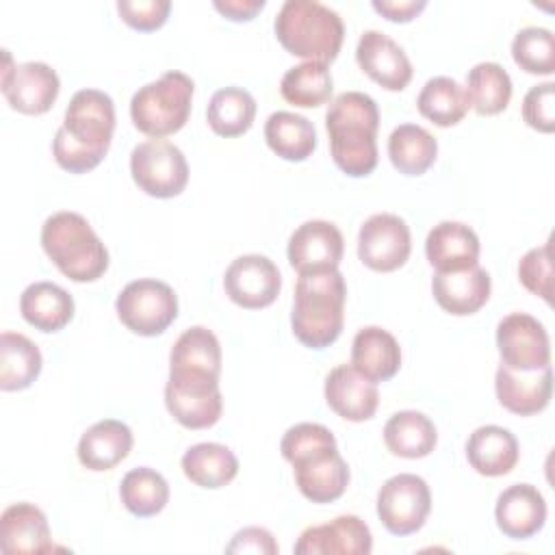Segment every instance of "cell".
Returning a JSON list of instances; mask_svg holds the SVG:
<instances>
[{"instance_id": "obj_1", "label": "cell", "mask_w": 555, "mask_h": 555, "mask_svg": "<svg viewBox=\"0 0 555 555\" xmlns=\"http://www.w3.org/2000/svg\"><path fill=\"white\" fill-rule=\"evenodd\" d=\"M113 130L115 104L111 95L100 89L76 91L52 141L56 165L69 173L95 169L111 147Z\"/></svg>"}, {"instance_id": "obj_2", "label": "cell", "mask_w": 555, "mask_h": 555, "mask_svg": "<svg viewBox=\"0 0 555 555\" xmlns=\"http://www.w3.org/2000/svg\"><path fill=\"white\" fill-rule=\"evenodd\" d=\"M280 451L295 468L299 492L312 503L340 499L349 483V466L336 449L334 434L321 423H297L286 429Z\"/></svg>"}, {"instance_id": "obj_3", "label": "cell", "mask_w": 555, "mask_h": 555, "mask_svg": "<svg viewBox=\"0 0 555 555\" xmlns=\"http://www.w3.org/2000/svg\"><path fill=\"white\" fill-rule=\"evenodd\" d=\"M330 150L336 167L351 176L364 178L377 167V128L379 108L362 91L336 95L325 113Z\"/></svg>"}, {"instance_id": "obj_4", "label": "cell", "mask_w": 555, "mask_h": 555, "mask_svg": "<svg viewBox=\"0 0 555 555\" xmlns=\"http://www.w3.org/2000/svg\"><path fill=\"white\" fill-rule=\"evenodd\" d=\"M347 286L338 269L299 273L291 325L295 338L310 349L330 347L343 332Z\"/></svg>"}, {"instance_id": "obj_5", "label": "cell", "mask_w": 555, "mask_h": 555, "mask_svg": "<svg viewBox=\"0 0 555 555\" xmlns=\"http://www.w3.org/2000/svg\"><path fill=\"white\" fill-rule=\"evenodd\" d=\"M273 30L286 52L323 65L338 56L345 39L340 15L317 0H286L275 15Z\"/></svg>"}, {"instance_id": "obj_6", "label": "cell", "mask_w": 555, "mask_h": 555, "mask_svg": "<svg viewBox=\"0 0 555 555\" xmlns=\"http://www.w3.org/2000/svg\"><path fill=\"white\" fill-rule=\"evenodd\" d=\"M41 247L74 282H95L108 269V251L89 221L72 210L50 215L41 225Z\"/></svg>"}, {"instance_id": "obj_7", "label": "cell", "mask_w": 555, "mask_h": 555, "mask_svg": "<svg viewBox=\"0 0 555 555\" xmlns=\"http://www.w3.org/2000/svg\"><path fill=\"white\" fill-rule=\"evenodd\" d=\"M193 89V80L173 69L143 85L130 100V119L134 128L152 139H163L182 130L191 115Z\"/></svg>"}, {"instance_id": "obj_8", "label": "cell", "mask_w": 555, "mask_h": 555, "mask_svg": "<svg viewBox=\"0 0 555 555\" xmlns=\"http://www.w3.org/2000/svg\"><path fill=\"white\" fill-rule=\"evenodd\" d=\"M119 321L139 336L163 334L178 317V297L160 280L143 278L126 284L115 299Z\"/></svg>"}, {"instance_id": "obj_9", "label": "cell", "mask_w": 555, "mask_h": 555, "mask_svg": "<svg viewBox=\"0 0 555 555\" xmlns=\"http://www.w3.org/2000/svg\"><path fill=\"white\" fill-rule=\"evenodd\" d=\"M165 405L186 429H208L223 412L219 377L206 373L169 371L165 384Z\"/></svg>"}, {"instance_id": "obj_10", "label": "cell", "mask_w": 555, "mask_h": 555, "mask_svg": "<svg viewBox=\"0 0 555 555\" xmlns=\"http://www.w3.org/2000/svg\"><path fill=\"white\" fill-rule=\"evenodd\" d=\"M130 173L145 195L158 199L180 195L189 182V165L182 150L163 139L134 145L130 154Z\"/></svg>"}, {"instance_id": "obj_11", "label": "cell", "mask_w": 555, "mask_h": 555, "mask_svg": "<svg viewBox=\"0 0 555 555\" xmlns=\"http://www.w3.org/2000/svg\"><path fill=\"white\" fill-rule=\"evenodd\" d=\"M431 509V492L423 477L399 473L377 492V516L392 535L416 533Z\"/></svg>"}, {"instance_id": "obj_12", "label": "cell", "mask_w": 555, "mask_h": 555, "mask_svg": "<svg viewBox=\"0 0 555 555\" xmlns=\"http://www.w3.org/2000/svg\"><path fill=\"white\" fill-rule=\"evenodd\" d=\"M2 95L9 106L24 115L48 113L61 91L56 72L41 61L13 65L9 50H2Z\"/></svg>"}, {"instance_id": "obj_13", "label": "cell", "mask_w": 555, "mask_h": 555, "mask_svg": "<svg viewBox=\"0 0 555 555\" xmlns=\"http://www.w3.org/2000/svg\"><path fill=\"white\" fill-rule=\"evenodd\" d=\"M501 364L514 371H540L551 366V343L544 325L527 314L512 312L496 325Z\"/></svg>"}, {"instance_id": "obj_14", "label": "cell", "mask_w": 555, "mask_h": 555, "mask_svg": "<svg viewBox=\"0 0 555 555\" xmlns=\"http://www.w3.org/2000/svg\"><path fill=\"white\" fill-rule=\"evenodd\" d=\"M410 228L392 212L369 217L358 232V258L373 271H397L410 258Z\"/></svg>"}, {"instance_id": "obj_15", "label": "cell", "mask_w": 555, "mask_h": 555, "mask_svg": "<svg viewBox=\"0 0 555 555\" xmlns=\"http://www.w3.org/2000/svg\"><path fill=\"white\" fill-rule=\"evenodd\" d=\"M225 295L241 308L260 310L275 301L282 275L275 262L260 254H245L230 262L223 275Z\"/></svg>"}, {"instance_id": "obj_16", "label": "cell", "mask_w": 555, "mask_h": 555, "mask_svg": "<svg viewBox=\"0 0 555 555\" xmlns=\"http://www.w3.org/2000/svg\"><path fill=\"white\" fill-rule=\"evenodd\" d=\"M345 251L340 230L323 219L301 223L288 238V262L297 273L338 269Z\"/></svg>"}, {"instance_id": "obj_17", "label": "cell", "mask_w": 555, "mask_h": 555, "mask_svg": "<svg viewBox=\"0 0 555 555\" xmlns=\"http://www.w3.org/2000/svg\"><path fill=\"white\" fill-rule=\"evenodd\" d=\"M371 548L369 525L353 514H343L325 525L304 529L293 551L297 555H369Z\"/></svg>"}, {"instance_id": "obj_18", "label": "cell", "mask_w": 555, "mask_h": 555, "mask_svg": "<svg viewBox=\"0 0 555 555\" xmlns=\"http://www.w3.org/2000/svg\"><path fill=\"white\" fill-rule=\"evenodd\" d=\"M356 61L360 69L379 87L388 91H401L412 80V63L403 48L379 30L362 33Z\"/></svg>"}, {"instance_id": "obj_19", "label": "cell", "mask_w": 555, "mask_h": 555, "mask_svg": "<svg viewBox=\"0 0 555 555\" xmlns=\"http://www.w3.org/2000/svg\"><path fill=\"white\" fill-rule=\"evenodd\" d=\"M325 401L345 421L362 423L373 418L379 392L377 384L356 371L351 364H338L325 377Z\"/></svg>"}, {"instance_id": "obj_20", "label": "cell", "mask_w": 555, "mask_h": 555, "mask_svg": "<svg viewBox=\"0 0 555 555\" xmlns=\"http://www.w3.org/2000/svg\"><path fill=\"white\" fill-rule=\"evenodd\" d=\"M494 390L499 403L518 416H533L542 412L553 395L551 366L540 371H514L505 364L496 369Z\"/></svg>"}, {"instance_id": "obj_21", "label": "cell", "mask_w": 555, "mask_h": 555, "mask_svg": "<svg viewBox=\"0 0 555 555\" xmlns=\"http://www.w3.org/2000/svg\"><path fill=\"white\" fill-rule=\"evenodd\" d=\"M494 518L503 535L512 540H529L546 522V501L535 486L514 483L499 494Z\"/></svg>"}, {"instance_id": "obj_22", "label": "cell", "mask_w": 555, "mask_h": 555, "mask_svg": "<svg viewBox=\"0 0 555 555\" xmlns=\"http://www.w3.org/2000/svg\"><path fill=\"white\" fill-rule=\"evenodd\" d=\"M0 548L7 555L50 553L52 538L46 514L33 503H13L0 516Z\"/></svg>"}, {"instance_id": "obj_23", "label": "cell", "mask_w": 555, "mask_h": 555, "mask_svg": "<svg viewBox=\"0 0 555 555\" xmlns=\"http://www.w3.org/2000/svg\"><path fill=\"white\" fill-rule=\"evenodd\" d=\"M425 254L438 273L464 271L479 264V238L466 223L440 221L425 238Z\"/></svg>"}, {"instance_id": "obj_24", "label": "cell", "mask_w": 555, "mask_h": 555, "mask_svg": "<svg viewBox=\"0 0 555 555\" xmlns=\"http://www.w3.org/2000/svg\"><path fill=\"white\" fill-rule=\"evenodd\" d=\"M492 280L486 269L470 267L464 271L438 273L431 280V293L438 306L455 317L475 314L490 299Z\"/></svg>"}, {"instance_id": "obj_25", "label": "cell", "mask_w": 555, "mask_h": 555, "mask_svg": "<svg viewBox=\"0 0 555 555\" xmlns=\"http://www.w3.org/2000/svg\"><path fill=\"white\" fill-rule=\"evenodd\" d=\"M132 449V431L117 418H104L91 425L78 442V462L95 473L115 468Z\"/></svg>"}, {"instance_id": "obj_26", "label": "cell", "mask_w": 555, "mask_h": 555, "mask_svg": "<svg viewBox=\"0 0 555 555\" xmlns=\"http://www.w3.org/2000/svg\"><path fill=\"white\" fill-rule=\"evenodd\" d=\"M518 440L499 425H481L466 440L468 464L483 477H501L518 464Z\"/></svg>"}, {"instance_id": "obj_27", "label": "cell", "mask_w": 555, "mask_h": 555, "mask_svg": "<svg viewBox=\"0 0 555 555\" xmlns=\"http://www.w3.org/2000/svg\"><path fill=\"white\" fill-rule=\"evenodd\" d=\"M351 366L375 384L386 382L401 366V347L390 332L377 325L362 327L351 343Z\"/></svg>"}, {"instance_id": "obj_28", "label": "cell", "mask_w": 555, "mask_h": 555, "mask_svg": "<svg viewBox=\"0 0 555 555\" xmlns=\"http://www.w3.org/2000/svg\"><path fill=\"white\" fill-rule=\"evenodd\" d=\"M20 312L39 332H59L74 317L72 295L54 282H33L20 297Z\"/></svg>"}, {"instance_id": "obj_29", "label": "cell", "mask_w": 555, "mask_h": 555, "mask_svg": "<svg viewBox=\"0 0 555 555\" xmlns=\"http://www.w3.org/2000/svg\"><path fill=\"white\" fill-rule=\"evenodd\" d=\"M384 442L392 455L418 460L436 449L438 434L429 416L416 410H401L384 425Z\"/></svg>"}, {"instance_id": "obj_30", "label": "cell", "mask_w": 555, "mask_h": 555, "mask_svg": "<svg viewBox=\"0 0 555 555\" xmlns=\"http://www.w3.org/2000/svg\"><path fill=\"white\" fill-rule=\"evenodd\" d=\"M184 477L206 490H217L228 486L238 473L236 455L219 442H199L186 449L182 455Z\"/></svg>"}, {"instance_id": "obj_31", "label": "cell", "mask_w": 555, "mask_h": 555, "mask_svg": "<svg viewBox=\"0 0 555 555\" xmlns=\"http://www.w3.org/2000/svg\"><path fill=\"white\" fill-rule=\"evenodd\" d=\"M267 145L284 160L301 163L317 147V130L310 119L291 111H275L264 121Z\"/></svg>"}, {"instance_id": "obj_32", "label": "cell", "mask_w": 555, "mask_h": 555, "mask_svg": "<svg viewBox=\"0 0 555 555\" xmlns=\"http://www.w3.org/2000/svg\"><path fill=\"white\" fill-rule=\"evenodd\" d=\"M39 347L17 332H2L0 336V388L4 392L28 388L41 373Z\"/></svg>"}, {"instance_id": "obj_33", "label": "cell", "mask_w": 555, "mask_h": 555, "mask_svg": "<svg viewBox=\"0 0 555 555\" xmlns=\"http://www.w3.org/2000/svg\"><path fill=\"white\" fill-rule=\"evenodd\" d=\"M438 156V141L416 124H401L388 137V158L403 176H423Z\"/></svg>"}, {"instance_id": "obj_34", "label": "cell", "mask_w": 555, "mask_h": 555, "mask_svg": "<svg viewBox=\"0 0 555 555\" xmlns=\"http://www.w3.org/2000/svg\"><path fill=\"white\" fill-rule=\"evenodd\" d=\"M169 371L206 373L219 377L221 373V345L217 336L204 327L193 325L184 330L171 347Z\"/></svg>"}, {"instance_id": "obj_35", "label": "cell", "mask_w": 555, "mask_h": 555, "mask_svg": "<svg viewBox=\"0 0 555 555\" xmlns=\"http://www.w3.org/2000/svg\"><path fill=\"white\" fill-rule=\"evenodd\" d=\"M416 106L425 119L440 128H449L464 119L470 102L466 89L457 80L449 76H434L423 85Z\"/></svg>"}, {"instance_id": "obj_36", "label": "cell", "mask_w": 555, "mask_h": 555, "mask_svg": "<svg viewBox=\"0 0 555 555\" xmlns=\"http://www.w3.org/2000/svg\"><path fill=\"white\" fill-rule=\"evenodd\" d=\"M256 117V100L249 91L241 87H223L212 93L206 119L215 134L219 137H241L245 134Z\"/></svg>"}, {"instance_id": "obj_37", "label": "cell", "mask_w": 555, "mask_h": 555, "mask_svg": "<svg viewBox=\"0 0 555 555\" xmlns=\"http://www.w3.org/2000/svg\"><path fill=\"white\" fill-rule=\"evenodd\" d=\"M119 496L130 514L150 518L160 514L169 503V483L154 468L139 466L124 475L119 483Z\"/></svg>"}, {"instance_id": "obj_38", "label": "cell", "mask_w": 555, "mask_h": 555, "mask_svg": "<svg viewBox=\"0 0 555 555\" xmlns=\"http://www.w3.org/2000/svg\"><path fill=\"white\" fill-rule=\"evenodd\" d=\"M466 95L479 115H499L512 100V78L499 63H477L466 76Z\"/></svg>"}, {"instance_id": "obj_39", "label": "cell", "mask_w": 555, "mask_h": 555, "mask_svg": "<svg viewBox=\"0 0 555 555\" xmlns=\"http://www.w3.org/2000/svg\"><path fill=\"white\" fill-rule=\"evenodd\" d=\"M334 89L327 65L317 61H304L291 67L280 82L282 98L299 108H314L330 100Z\"/></svg>"}, {"instance_id": "obj_40", "label": "cell", "mask_w": 555, "mask_h": 555, "mask_svg": "<svg viewBox=\"0 0 555 555\" xmlns=\"http://www.w3.org/2000/svg\"><path fill=\"white\" fill-rule=\"evenodd\" d=\"M512 59L527 74L551 76L555 72V39L548 28L527 26L512 41Z\"/></svg>"}, {"instance_id": "obj_41", "label": "cell", "mask_w": 555, "mask_h": 555, "mask_svg": "<svg viewBox=\"0 0 555 555\" xmlns=\"http://www.w3.org/2000/svg\"><path fill=\"white\" fill-rule=\"evenodd\" d=\"M518 278L522 286L542 297L546 304L553 301V269H551V243L529 249L518 262Z\"/></svg>"}, {"instance_id": "obj_42", "label": "cell", "mask_w": 555, "mask_h": 555, "mask_svg": "<svg viewBox=\"0 0 555 555\" xmlns=\"http://www.w3.org/2000/svg\"><path fill=\"white\" fill-rule=\"evenodd\" d=\"M522 119L529 128L551 134L555 130V85L542 82L527 91L522 100Z\"/></svg>"}, {"instance_id": "obj_43", "label": "cell", "mask_w": 555, "mask_h": 555, "mask_svg": "<svg viewBox=\"0 0 555 555\" xmlns=\"http://www.w3.org/2000/svg\"><path fill=\"white\" fill-rule=\"evenodd\" d=\"M171 11L169 0H119L117 13L119 17L134 30L150 33L160 28Z\"/></svg>"}, {"instance_id": "obj_44", "label": "cell", "mask_w": 555, "mask_h": 555, "mask_svg": "<svg viewBox=\"0 0 555 555\" xmlns=\"http://www.w3.org/2000/svg\"><path fill=\"white\" fill-rule=\"evenodd\" d=\"M228 553H267L275 555L280 551L271 531L262 527H245L234 533L232 542L225 546Z\"/></svg>"}, {"instance_id": "obj_45", "label": "cell", "mask_w": 555, "mask_h": 555, "mask_svg": "<svg viewBox=\"0 0 555 555\" xmlns=\"http://www.w3.org/2000/svg\"><path fill=\"white\" fill-rule=\"evenodd\" d=\"M371 7L388 22H412L425 7V0H373Z\"/></svg>"}, {"instance_id": "obj_46", "label": "cell", "mask_w": 555, "mask_h": 555, "mask_svg": "<svg viewBox=\"0 0 555 555\" xmlns=\"http://www.w3.org/2000/svg\"><path fill=\"white\" fill-rule=\"evenodd\" d=\"M212 7L232 22H249L264 9V0H215Z\"/></svg>"}]
</instances>
